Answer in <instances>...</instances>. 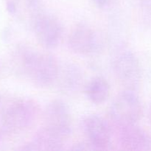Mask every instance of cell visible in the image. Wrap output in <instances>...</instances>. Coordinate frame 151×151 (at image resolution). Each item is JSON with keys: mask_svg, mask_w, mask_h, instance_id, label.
<instances>
[{"mask_svg": "<svg viewBox=\"0 0 151 151\" xmlns=\"http://www.w3.org/2000/svg\"><path fill=\"white\" fill-rule=\"evenodd\" d=\"M15 57L21 73L35 86L49 88L56 84L60 66L54 56L32 47H22Z\"/></svg>", "mask_w": 151, "mask_h": 151, "instance_id": "6da1fadb", "label": "cell"}, {"mask_svg": "<svg viewBox=\"0 0 151 151\" xmlns=\"http://www.w3.org/2000/svg\"><path fill=\"white\" fill-rule=\"evenodd\" d=\"M109 114L112 120L118 126L134 125L141 119L143 114L141 100L135 91L125 89L114 99Z\"/></svg>", "mask_w": 151, "mask_h": 151, "instance_id": "7a4b0ae2", "label": "cell"}, {"mask_svg": "<svg viewBox=\"0 0 151 151\" xmlns=\"http://www.w3.org/2000/svg\"><path fill=\"white\" fill-rule=\"evenodd\" d=\"M112 70L116 79L126 89L136 90L142 80V68L139 60L131 51L119 53L112 62Z\"/></svg>", "mask_w": 151, "mask_h": 151, "instance_id": "3957f363", "label": "cell"}, {"mask_svg": "<svg viewBox=\"0 0 151 151\" xmlns=\"http://www.w3.org/2000/svg\"><path fill=\"white\" fill-rule=\"evenodd\" d=\"M44 128L65 139L72 132V115L69 106L63 101L50 102L44 111Z\"/></svg>", "mask_w": 151, "mask_h": 151, "instance_id": "277c9868", "label": "cell"}, {"mask_svg": "<svg viewBox=\"0 0 151 151\" xmlns=\"http://www.w3.org/2000/svg\"><path fill=\"white\" fill-rule=\"evenodd\" d=\"M38 42L47 50L56 48L63 38V27L56 18L42 12L32 26Z\"/></svg>", "mask_w": 151, "mask_h": 151, "instance_id": "5b68a950", "label": "cell"}, {"mask_svg": "<svg viewBox=\"0 0 151 151\" xmlns=\"http://www.w3.org/2000/svg\"><path fill=\"white\" fill-rule=\"evenodd\" d=\"M82 127L88 142L94 150L109 148L111 139V131L108 122L101 116L88 114L82 120Z\"/></svg>", "mask_w": 151, "mask_h": 151, "instance_id": "8992f818", "label": "cell"}, {"mask_svg": "<svg viewBox=\"0 0 151 151\" xmlns=\"http://www.w3.org/2000/svg\"><path fill=\"white\" fill-rule=\"evenodd\" d=\"M69 45L77 54L89 55L99 52L102 42L94 29L85 24L77 25L69 37Z\"/></svg>", "mask_w": 151, "mask_h": 151, "instance_id": "52a82bcc", "label": "cell"}, {"mask_svg": "<svg viewBox=\"0 0 151 151\" xmlns=\"http://www.w3.org/2000/svg\"><path fill=\"white\" fill-rule=\"evenodd\" d=\"M6 9L16 20L32 27L42 13L41 0H6Z\"/></svg>", "mask_w": 151, "mask_h": 151, "instance_id": "ba28073f", "label": "cell"}, {"mask_svg": "<svg viewBox=\"0 0 151 151\" xmlns=\"http://www.w3.org/2000/svg\"><path fill=\"white\" fill-rule=\"evenodd\" d=\"M120 128L119 142L122 150H150L151 139L142 128L136 124L120 127Z\"/></svg>", "mask_w": 151, "mask_h": 151, "instance_id": "9c48e42d", "label": "cell"}, {"mask_svg": "<svg viewBox=\"0 0 151 151\" xmlns=\"http://www.w3.org/2000/svg\"><path fill=\"white\" fill-rule=\"evenodd\" d=\"M63 141L64 139L43 127L36 133L33 140L21 149L30 150H62Z\"/></svg>", "mask_w": 151, "mask_h": 151, "instance_id": "30bf717a", "label": "cell"}, {"mask_svg": "<svg viewBox=\"0 0 151 151\" xmlns=\"http://www.w3.org/2000/svg\"><path fill=\"white\" fill-rule=\"evenodd\" d=\"M83 75L79 67L74 64H68L64 67H60L58 78L56 83L65 93H75L83 86Z\"/></svg>", "mask_w": 151, "mask_h": 151, "instance_id": "8fae6325", "label": "cell"}, {"mask_svg": "<svg viewBox=\"0 0 151 151\" xmlns=\"http://www.w3.org/2000/svg\"><path fill=\"white\" fill-rule=\"evenodd\" d=\"M84 91L90 102L96 105L103 104L110 96L111 87L107 80L97 76L90 80L86 85Z\"/></svg>", "mask_w": 151, "mask_h": 151, "instance_id": "7c38bea8", "label": "cell"}, {"mask_svg": "<svg viewBox=\"0 0 151 151\" xmlns=\"http://www.w3.org/2000/svg\"><path fill=\"white\" fill-rule=\"evenodd\" d=\"M10 104L11 98L0 96V139L13 134Z\"/></svg>", "mask_w": 151, "mask_h": 151, "instance_id": "4fadbf2b", "label": "cell"}, {"mask_svg": "<svg viewBox=\"0 0 151 151\" xmlns=\"http://www.w3.org/2000/svg\"><path fill=\"white\" fill-rule=\"evenodd\" d=\"M142 15L144 22H145L147 25L151 27V1L150 0L145 1L142 3Z\"/></svg>", "mask_w": 151, "mask_h": 151, "instance_id": "5bb4252c", "label": "cell"}, {"mask_svg": "<svg viewBox=\"0 0 151 151\" xmlns=\"http://www.w3.org/2000/svg\"><path fill=\"white\" fill-rule=\"evenodd\" d=\"M94 4L99 9H107L111 6L112 4L116 1V0H92Z\"/></svg>", "mask_w": 151, "mask_h": 151, "instance_id": "9a60e30c", "label": "cell"}, {"mask_svg": "<svg viewBox=\"0 0 151 151\" xmlns=\"http://www.w3.org/2000/svg\"><path fill=\"white\" fill-rule=\"evenodd\" d=\"M149 119H150V122H151V102H150V107H149Z\"/></svg>", "mask_w": 151, "mask_h": 151, "instance_id": "2e32d148", "label": "cell"}]
</instances>
